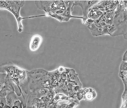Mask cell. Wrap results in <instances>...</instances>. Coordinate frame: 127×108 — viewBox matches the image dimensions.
<instances>
[{
	"label": "cell",
	"mask_w": 127,
	"mask_h": 108,
	"mask_svg": "<svg viewBox=\"0 0 127 108\" xmlns=\"http://www.w3.org/2000/svg\"><path fill=\"white\" fill-rule=\"evenodd\" d=\"M24 0H0V9H6L11 12L14 15L18 23V28H22V21L25 18L21 16L20 11L25 4Z\"/></svg>",
	"instance_id": "obj_1"
},
{
	"label": "cell",
	"mask_w": 127,
	"mask_h": 108,
	"mask_svg": "<svg viewBox=\"0 0 127 108\" xmlns=\"http://www.w3.org/2000/svg\"><path fill=\"white\" fill-rule=\"evenodd\" d=\"M35 4L38 9L46 12L44 16L54 15L59 10L66 9L63 0H36Z\"/></svg>",
	"instance_id": "obj_2"
},
{
	"label": "cell",
	"mask_w": 127,
	"mask_h": 108,
	"mask_svg": "<svg viewBox=\"0 0 127 108\" xmlns=\"http://www.w3.org/2000/svg\"><path fill=\"white\" fill-rule=\"evenodd\" d=\"M99 0H74L72 7L75 6H79L81 7L83 11V24H85V21L88 18V14L89 10Z\"/></svg>",
	"instance_id": "obj_3"
},
{
	"label": "cell",
	"mask_w": 127,
	"mask_h": 108,
	"mask_svg": "<svg viewBox=\"0 0 127 108\" xmlns=\"http://www.w3.org/2000/svg\"><path fill=\"white\" fill-rule=\"evenodd\" d=\"M43 39L41 36L39 35H34L31 37L29 44V49L31 52L38 50L41 46Z\"/></svg>",
	"instance_id": "obj_4"
},
{
	"label": "cell",
	"mask_w": 127,
	"mask_h": 108,
	"mask_svg": "<svg viewBox=\"0 0 127 108\" xmlns=\"http://www.w3.org/2000/svg\"><path fill=\"white\" fill-rule=\"evenodd\" d=\"M87 27L90 30L92 35L94 36L98 37L104 35H109L105 27H97L94 23L91 25L87 26Z\"/></svg>",
	"instance_id": "obj_5"
},
{
	"label": "cell",
	"mask_w": 127,
	"mask_h": 108,
	"mask_svg": "<svg viewBox=\"0 0 127 108\" xmlns=\"http://www.w3.org/2000/svg\"><path fill=\"white\" fill-rule=\"evenodd\" d=\"M46 70L43 69H36L27 72V74L32 80H37L42 78L47 74Z\"/></svg>",
	"instance_id": "obj_6"
},
{
	"label": "cell",
	"mask_w": 127,
	"mask_h": 108,
	"mask_svg": "<svg viewBox=\"0 0 127 108\" xmlns=\"http://www.w3.org/2000/svg\"><path fill=\"white\" fill-rule=\"evenodd\" d=\"M83 99L87 101H92L96 98L97 93L92 88L83 89Z\"/></svg>",
	"instance_id": "obj_7"
},
{
	"label": "cell",
	"mask_w": 127,
	"mask_h": 108,
	"mask_svg": "<svg viewBox=\"0 0 127 108\" xmlns=\"http://www.w3.org/2000/svg\"><path fill=\"white\" fill-rule=\"evenodd\" d=\"M104 12H102L101 11L90 9L88 14V18L96 21L99 19L104 14Z\"/></svg>",
	"instance_id": "obj_8"
},
{
	"label": "cell",
	"mask_w": 127,
	"mask_h": 108,
	"mask_svg": "<svg viewBox=\"0 0 127 108\" xmlns=\"http://www.w3.org/2000/svg\"><path fill=\"white\" fill-rule=\"evenodd\" d=\"M127 71V62L123 61L120 66V72Z\"/></svg>",
	"instance_id": "obj_9"
},
{
	"label": "cell",
	"mask_w": 127,
	"mask_h": 108,
	"mask_svg": "<svg viewBox=\"0 0 127 108\" xmlns=\"http://www.w3.org/2000/svg\"><path fill=\"white\" fill-rule=\"evenodd\" d=\"M12 101H13L12 98V97L10 95H9L6 98V104L8 105H11L12 103Z\"/></svg>",
	"instance_id": "obj_10"
},
{
	"label": "cell",
	"mask_w": 127,
	"mask_h": 108,
	"mask_svg": "<svg viewBox=\"0 0 127 108\" xmlns=\"http://www.w3.org/2000/svg\"><path fill=\"white\" fill-rule=\"evenodd\" d=\"M127 51L125 52L123 57V61L125 62H127Z\"/></svg>",
	"instance_id": "obj_11"
},
{
	"label": "cell",
	"mask_w": 127,
	"mask_h": 108,
	"mask_svg": "<svg viewBox=\"0 0 127 108\" xmlns=\"http://www.w3.org/2000/svg\"><path fill=\"white\" fill-rule=\"evenodd\" d=\"M3 106V103H0V107H2Z\"/></svg>",
	"instance_id": "obj_12"
},
{
	"label": "cell",
	"mask_w": 127,
	"mask_h": 108,
	"mask_svg": "<svg viewBox=\"0 0 127 108\" xmlns=\"http://www.w3.org/2000/svg\"><path fill=\"white\" fill-rule=\"evenodd\" d=\"M6 108H10V107H9V106H7V107H6Z\"/></svg>",
	"instance_id": "obj_13"
},
{
	"label": "cell",
	"mask_w": 127,
	"mask_h": 108,
	"mask_svg": "<svg viewBox=\"0 0 127 108\" xmlns=\"http://www.w3.org/2000/svg\"><path fill=\"white\" fill-rule=\"evenodd\" d=\"M14 108H17V107H14Z\"/></svg>",
	"instance_id": "obj_14"
},
{
	"label": "cell",
	"mask_w": 127,
	"mask_h": 108,
	"mask_svg": "<svg viewBox=\"0 0 127 108\" xmlns=\"http://www.w3.org/2000/svg\"><path fill=\"white\" fill-rule=\"evenodd\" d=\"M0 108H3V107H0Z\"/></svg>",
	"instance_id": "obj_15"
}]
</instances>
